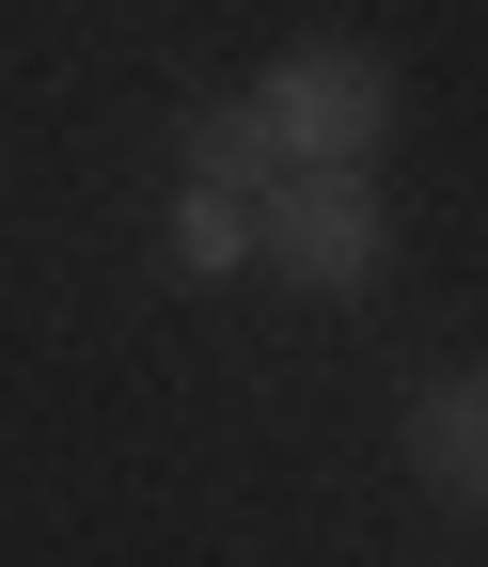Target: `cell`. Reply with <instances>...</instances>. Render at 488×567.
<instances>
[{"instance_id": "cell-3", "label": "cell", "mask_w": 488, "mask_h": 567, "mask_svg": "<svg viewBox=\"0 0 488 567\" xmlns=\"http://www.w3.org/2000/svg\"><path fill=\"white\" fill-rule=\"evenodd\" d=\"M409 473H426L442 505L488 488V394H473V379H426V394H409Z\"/></svg>"}, {"instance_id": "cell-4", "label": "cell", "mask_w": 488, "mask_h": 567, "mask_svg": "<svg viewBox=\"0 0 488 567\" xmlns=\"http://www.w3.org/2000/svg\"><path fill=\"white\" fill-rule=\"evenodd\" d=\"M174 158H189V189H221V205H252L268 174H284V158H268V126H252V95H205Z\"/></svg>"}, {"instance_id": "cell-5", "label": "cell", "mask_w": 488, "mask_h": 567, "mask_svg": "<svg viewBox=\"0 0 488 567\" xmlns=\"http://www.w3.org/2000/svg\"><path fill=\"white\" fill-rule=\"evenodd\" d=\"M174 252H189V268H252V205L189 189V205H174Z\"/></svg>"}, {"instance_id": "cell-2", "label": "cell", "mask_w": 488, "mask_h": 567, "mask_svg": "<svg viewBox=\"0 0 488 567\" xmlns=\"http://www.w3.org/2000/svg\"><path fill=\"white\" fill-rule=\"evenodd\" d=\"M378 174H268L252 189V252L284 268V284H315V300H346V284L378 268Z\"/></svg>"}, {"instance_id": "cell-1", "label": "cell", "mask_w": 488, "mask_h": 567, "mask_svg": "<svg viewBox=\"0 0 488 567\" xmlns=\"http://www.w3.org/2000/svg\"><path fill=\"white\" fill-rule=\"evenodd\" d=\"M252 126H268L284 174H363L378 142H394V63L378 48H284L268 95H252Z\"/></svg>"}]
</instances>
